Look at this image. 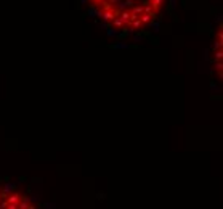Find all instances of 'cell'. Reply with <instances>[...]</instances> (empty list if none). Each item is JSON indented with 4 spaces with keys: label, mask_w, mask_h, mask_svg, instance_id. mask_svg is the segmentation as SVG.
I'll return each mask as SVG.
<instances>
[{
    "label": "cell",
    "mask_w": 223,
    "mask_h": 209,
    "mask_svg": "<svg viewBox=\"0 0 223 209\" xmlns=\"http://www.w3.org/2000/svg\"><path fill=\"white\" fill-rule=\"evenodd\" d=\"M151 29L157 32L159 31V23H151Z\"/></svg>",
    "instance_id": "obj_6"
},
{
    "label": "cell",
    "mask_w": 223,
    "mask_h": 209,
    "mask_svg": "<svg viewBox=\"0 0 223 209\" xmlns=\"http://www.w3.org/2000/svg\"><path fill=\"white\" fill-rule=\"evenodd\" d=\"M96 13H98V7H90V8H88V11H87V15L90 16V18H95Z\"/></svg>",
    "instance_id": "obj_3"
},
{
    "label": "cell",
    "mask_w": 223,
    "mask_h": 209,
    "mask_svg": "<svg viewBox=\"0 0 223 209\" xmlns=\"http://www.w3.org/2000/svg\"><path fill=\"white\" fill-rule=\"evenodd\" d=\"M170 7H172V8L177 7V0H170Z\"/></svg>",
    "instance_id": "obj_7"
},
{
    "label": "cell",
    "mask_w": 223,
    "mask_h": 209,
    "mask_svg": "<svg viewBox=\"0 0 223 209\" xmlns=\"http://www.w3.org/2000/svg\"><path fill=\"white\" fill-rule=\"evenodd\" d=\"M106 32H108L109 37H117V36H119V31H116L114 27H108V29H106Z\"/></svg>",
    "instance_id": "obj_4"
},
{
    "label": "cell",
    "mask_w": 223,
    "mask_h": 209,
    "mask_svg": "<svg viewBox=\"0 0 223 209\" xmlns=\"http://www.w3.org/2000/svg\"><path fill=\"white\" fill-rule=\"evenodd\" d=\"M0 209H39L24 190L12 183H0Z\"/></svg>",
    "instance_id": "obj_1"
},
{
    "label": "cell",
    "mask_w": 223,
    "mask_h": 209,
    "mask_svg": "<svg viewBox=\"0 0 223 209\" xmlns=\"http://www.w3.org/2000/svg\"><path fill=\"white\" fill-rule=\"evenodd\" d=\"M141 39H143L141 36H135V40H137V42H141Z\"/></svg>",
    "instance_id": "obj_8"
},
{
    "label": "cell",
    "mask_w": 223,
    "mask_h": 209,
    "mask_svg": "<svg viewBox=\"0 0 223 209\" xmlns=\"http://www.w3.org/2000/svg\"><path fill=\"white\" fill-rule=\"evenodd\" d=\"M114 7L117 10H120V11H124L125 7H133V2H132V0H124V2H117ZM114 7H113V11H114Z\"/></svg>",
    "instance_id": "obj_2"
},
{
    "label": "cell",
    "mask_w": 223,
    "mask_h": 209,
    "mask_svg": "<svg viewBox=\"0 0 223 209\" xmlns=\"http://www.w3.org/2000/svg\"><path fill=\"white\" fill-rule=\"evenodd\" d=\"M162 2H164V0H153V2H151V5H153L154 11H157V10L160 8V5H162Z\"/></svg>",
    "instance_id": "obj_5"
}]
</instances>
